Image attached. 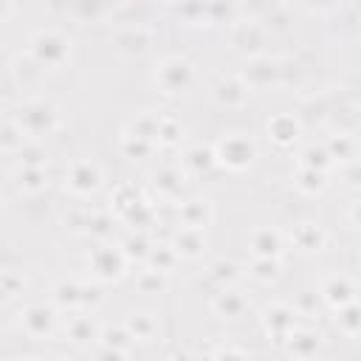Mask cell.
I'll use <instances>...</instances> for the list:
<instances>
[{"instance_id":"cell-49","label":"cell","mask_w":361,"mask_h":361,"mask_svg":"<svg viewBox=\"0 0 361 361\" xmlns=\"http://www.w3.org/2000/svg\"><path fill=\"white\" fill-rule=\"evenodd\" d=\"M104 302L102 282H82V310H96Z\"/></svg>"},{"instance_id":"cell-50","label":"cell","mask_w":361,"mask_h":361,"mask_svg":"<svg viewBox=\"0 0 361 361\" xmlns=\"http://www.w3.org/2000/svg\"><path fill=\"white\" fill-rule=\"evenodd\" d=\"M319 305H324L319 290H302V293L296 296V302H293V307H296L299 313H305V316H313V313L319 310Z\"/></svg>"},{"instance_id":"cell-47","label":"cell","mask_w":361,"mask_h":361,"mask_svg":"<svg viewBox=\"0 0 361 361\" xmlns=\"http://www.w3.org/2000/svg\"><path fill=\"white\" fill-rule=\"evenodd\" d=\"M206 11H209V23H234L237 20V6L234 3H223V0H214V3H206Z\"/></svg>"},{"instance_id":"cell-46","label":"cell","mask_w":361,"mask_h":361,"mask_svg":"<svg viewBox=\"0 0 361 361\" xmlns=\"http://www.w3.org/2000/svg\"><path fill=\"white\" fill-rule=\"evenodd\" d=\"M48 164V149L39 141H28L20 152H17V166H34V169H45Z\"/></svg>"},{"instance_id":"cell-45","label":"cell","mask_w":361,"mask_h":361,"mask_svg":"<svg viewBox=\"0 0 361 361\" xmlns=\"http://www.w3.org/2000/svg\"><path fill=\"white\" fill-rule=\"evenodd\" d=\"M183 133H186V127H183L180 118H175V116H164V121H161V133H158V147H178V144L183 141Z\"/></svg>"},{"instance_id":"cell-55","label":"cell","mask_w":361,"mask_h":361,"mask_svg":"<svg viewBox=\"0 0 361 361\" xmlns=\"http://www.w3.org/2000/svg\"><path fill=\"white\" fill-rule=\"evenodd\" d=\"M347 214H350V223H353V226H358V228H361V197H358V200H353V203H350V212H347Z\"/></svg>"},{"instance_id":"cell-32","label":"cell","mask_w":361,"mask_h":361,"mask_svg":"<svg viewBox=\"0 0 361 361\" xmlns=\"http://www.w3.org/2000/svg\"><path fill=\"white\" fill-rule=\"evenodd\" d=\"M155 149H158V144H149V141L135 138L130 133H121L118 135V155L127 158V161H147V158L155 155Z\"/></svg>"},{"instance_id":"cell-18","label":"cell","mask_w":361,"mask_h":361,"mask_svg":"<svg viewBox=\"0 0 361 361\" xmlns=\"http://www.w3.org/2000/svg\"><path fill=\"white\" fill-rule=\"evenodd\" d=\"M214 220V206L209 197H189V200H180L178 206V223L180 228H200L206 231Z\"/></svg>"},{"instance_id":"cell-56","label":"cell","mask_w":361,"mask_h":361,"mask_svg":"<svg viewBox=\"0 0 361 361\" xmlns=\"http://www.w3.org/2000/svg\"><path fill=\"white\" fill-rule=\"evenodd\" d=\"M14 11H17V6H14V3H8V0H3V3H0V23H6Z\"/></svg>"},{"instance_id":"cell-57","label":"cell","mask_w":361,"mask_h":361,"mask_svg":"<svg viewBox=\"0 0 361 361\" xmlns=\"http://www.w3.org/2000/svg\"><path fill=\"white\" fill-rule=\"evenodd\" d=\"M166 361H192V355H189V353H186V350H172V353H169V358H166Z\"/></svg>"},{"instance_id":"cell-24","label":"cell","mask_w":361,"mask_h":361,"mask_svg":"<svg viewBox=\"0 0 361 361\" xmlns=\"http://www.w3.org/2000/svg\"><path fill=\"white\" fill-rule=\"evenodd\" d=\"M169 243H172V248L178 251L180 259H197L206 251V231H200V228H178Z\"/></svg>"},{"instance_id":"cell-19","label":"cell","mask_w":361,"mask_h":361,"mask_svg":"<svg viewBox=\"0 0 361 361\" xmlns=\"http://www.w3.org/2000/svg\"><path fill=\"white\" fill-rule=\"evenodd\" d=\"M285 248H288L285 234H282L279 228H274V226H259V228H254L251 237H248V251H251V257H279V259H282Z\"/></svg>"},{"instance_id":"cell-3","label":"cell","mask_w":361,"mask_h":361,"mask_svg":"<svg viewBox=\"0 0 361 361\" xmlns=\"http://www.w3.org/2000/svg\"><path fill=\"white\" fill-rule=\"evenodd\" d=\"M197 79V71L192 65L189 56L183 54H169V56H161L152 68V82L155 87L164 93V96H183L192 90Z\"/></svg>"},{"instance_id":"cell-7","label":"cell","mask_w":361,"mask_h":361,"mask_svg":"<svg viewBox=\"0 0 361 361\" xmlns=\"http://www.w3.org/2000/svg\"><path fill=\"white\" fill-rule=\"evenodd\" d=\"M228 45L237 51L243 59H257L265 56L268 45V28L259 23V17H237L228 28Z\"/></svg>"},{"instance_id":"cell-22","label":"cell","mask_w":361,"mask_h":361,"mask_svg":"<svg viewBox=\"0 0 361 361\" xmlns=\"http://www.w3.org/2000/svg\"><path fill=\"white\" fill-rule=\"evenodd\" d=\"M124 327L133 333L135 341H155L161 338V319L152 310H130L124 316Z\"/></svg>"},{"instance_id":"cell-34","label":"cell","mask_w":361,"mask_h":361,"mask_svg":"<svg viewBox=\"0 0 361 361\" xmlns=\"http://www.w3.org/2000/svg\"><path fill=\"white\" fill-rule=\"evenodd\" d=\"M14 183L25 195H39V192L48 189V172L45 169H34V166H17Z\"/></svg>"},{"instance_id":"cell-29","label":"cell","mask_w":361,"mask_h":361,"mask_svg":"<svg viewBox=\"0 0 361 361\" xmlns=\"http://www.w3.org/2000/svg\"><path fill=\"white\" fill-rule=\"evenodd\" d=\"M296 164H299V169H316V172H327V175H330V169H336V161L330 158L324 144H305L296 155Z\"/></svg>"},{"instance_id":"cell-54","label":"cell","mask_w":361,"mask_h":361,"mask_svg":"<svg viewBox=\"0 0 361 361\" xmlns=\"http://www.w3.org/2000/svg\"><path fill=\"white\" fill-rule=\"evenodd\" d=\"M76 11H79L82 17H96V14H102L104 8H102V6H96V3H79V6H76Z\"/></svg>"},{"instance_id":"cell-42","label":"cell","mask_w":361,"mask_h":361,"mask_svg":"<svg viewBox=\"0 0 361 361\" xmlns=\"http://www.w3.org/2000/svg\"><path fill=\"white\" fill-rule=\"evenodd\" d=\"M25 288H28V279H25L20 271L6 268V271L0 274V299H3V305H8V302H14L17 296H23Z\"/></svg>"},{"instance_id":"cell-14","label":"cell","mask_w":361,"mask_h":361,"mask_svg":"<svg viewBox=\"0 0 361 361\" xmlns=\"http://www.w3.org/2000/svg\"><path fill=\"white\" fill-rule=\"evenodd\" d=\"M248 93H251V87L245 85V79H243L240 73H223V76H217L214 85H212L214 102H217L220 107H228V110L243 107V104L248 102Z\"/></svg>"},{"instance_id":"cell-60","label":"cell","mask_w":361,"mask_h":361,"mask_svg":"<svg viewBox=\"0 0 361 361\" xmlns=\"http://www.w3.org/2000/svg\"><path fill=\"white\" fill-rule=\"evenodd\" d=\"M358 17H361V11H358Z\"/></svg>"},{"instance_id":"cell-35","label":"cell","mask_w":361,"mask_h":361,"mask_svg":"<svg viewBox=\"0 0 361 361\" xmlns=\"http://www.w3.org/2000/svg\"><path fill=\"white\" fill-rule=\"evenodd\" d=\"M293 183H296V189H299L302 195H307V197H319V195H324L327 186H330L327 172H316V169H296Z\"/></svg>"},{"instance_id":"cell-2","label":"cell","mask_w":361,"mask_h":361,"mask_svg":"<svg viewBox=\"0 0 361 361\" xmlns=\"http://www.w3.org/2000/svg\"><path fill=\"white\" fill-rule=\"evenodd\" d=\"M14 121L25 130V135L31 141H39L45 135H54L59 127H62V116H59V107L42 96H31V99H23L17 107H14Z\"/></svg>"},{"instance_id":"cell-20","label":"cell","mask_w":361,"mask_h":361,"mask_svg":"<svg viewBox=\"0 0 361 361\" xmlns=\"http://www.w3.org/2000/svg\"><path fill=\"white\" fill-rule=\"evenodd\" d=\"M268 130V138L276 144V147H290L299 141L302 135V121L293 116V113H274L265 124Z\"/></svg>"},{"instance_id":"cell-33","label":"cell","mask_w":361,"mask_h":361,"mask_svg":"<svg viewBox=\"0 0 361 361\" xmlns=\"http://www.w3.org/2000/svg\"><path fill=\"white\" fill-rule=\"evenodd\" d=\"M178 262H180V257H178V251L172 248V243H155L144 265H147V268H152V271H161V274H166V276H169V274L178 268Z\"/></svg>"},{"instance_id":"cell-25","label":"cell","mask_w":361,"mask_h":361,"mask_svg":"<svg viewBox=\"0 0 361 361\" xmlns=\"http://www.w3.org/2000/svg\"><path fill=\"white\" fill-rule=\"evenodd\" d=\"M212 310L220 319H240L248 310V299L240 290H234V288H220L212 296Z\"/></svg>"},{"instance_id":"cell-9","label":"cell","mask_w":361,"mask_h":361,"mask_svg":"<svg viewBox=\"0 0 361 361\" xmlns=\"http://www.w3.org/2000/svg\"><path fill=\"white\" fill-rule=\"evenodd\" d=\"M259 322H262L265 333L282 347L285 338L290 336V330L299 327V310H296L293 305H288V302H271V305L262 307Z\"/></svg>"},{"instance_id":"cell-53","label":"cell","mask_w":361,"mask_h":361,"mask_svg":"<svg viewBox=\"0 0 361 361\" xmlns=\"http://www.w3.org/2000/svg\"><path fill=\"white\" fill-rule=\"evenodd\" d=\"M307 14H330V11H341V3H330V6H296Z\"/></svg>"},{"instance_id":"cell-17","label":"cell","mask_w":361,"mask_h":361,"mask_svg":"<svg viewBox=\"0 0 361 361\" xmlns=\"http://www.w3.org/2000/svg\"><path fill=\"white\" fill-rule=\"evenodd\" d=\"M288 240H290V245H293L296 251H302V254H319V251L327 248V231H324L322 223H313V220L296 223V226L290 228Z\"/></svg>"},{"instance_id":"cell-37","label":"cell","mask_w":361,"mask_h":361,"mask_svg":"<svg viewBox=\"0 0 361 361\" xmlns=\"http://www.w3.org/2000/svg\"><path fill=\"white\" fill-rule=\"evenodd\" d=\"M333 313H336L333 322H336L338 333H344V336H350V338L361 336V299H355L353 305L338 307V310H333Z\"/></svg>"},{"instance_id":"cell-6","label":"cell","mask_w":361,"mask_h":361,"mask_svg":"<svg viewBox=\"0 0 361 361\" xmlns=\"http://www.w3.org/2000/svg\"><path fill=\"white\" fill-rule=\"evenodd\" d=\"M130 259L124 257L118 243H93V248L87 251V271L93 274L96 282H118L127 274Z\"/></svg>"},{"instance_id":"cell-44","label":"cell","mask_w":361,"mask_h":361,"mask_svg":"<svg viewBox=\"0 0 361 361\" xmlns=\"http://www.w3.org/2000/svg\"><path fill=\"white\" fill-rule=\"evenodd\" d=\"M172 11L189 23V25H212L209 23V11H206V3H195V0H186V3H175Z\"/></svg>"},{"instance_id":"cell-52","label":"cell","mask_w":361,"mask_h":361,"mask_svg":"<svg viewBox=\"0 0 361 361\" xmlns=\"http://www.w3.org/2000/svg\"><path fill=\"white\" fill-rule=\"evenodd\" d=\"M90 361H127V353H121V350H110V347H96L93 350V358Z\"/></svg>"},{"instance_id":"cell-43","label":"cell","mask_w":361,"mask_h":361,"mask_svg":"<svg viewBox=\"0 0 361 361\" xmlns=\"http://www.w3.org/2000/svg\"><path fill=\"white\" fill-rule=\"evenodd\" d=\"M240 265L237 262H231V259H217V262H212V268H209V279L214 282V285H220V288H231L237 279H240Z\"/></svg>"},{"instance_id":"cell-31","label":"cell","mask_w":361,"mask_h":361,"mask_svg":"<svg viewBox=\"0 0 361 361\" xmlns=\"http://www.w3.org/2000/svg\"><path fill=\"white\" fill-rule=\"evenodd\" d=\"M118 245H121V251H124V257L130 262H147L155 240L149 237V231H130Z\"/></svg>"},{"instance_id":"cell-15","label":"cell","mask_w":361,"mask_h":361,"mask_svg":"<svg viewBox=\"0 0 361 361\" xmlns=\"http://www.w3.org/2000/svg\"><path fill=\"white\" fill-rule=\"evenodd\" d=\"M282 347L293 361H310V358H316L322 353L324 336L319 330H313V327H296V330H290V336L285 338Z\"/></svg>"},{"instance_id":"cell-12","label":"cell","mask_w":361,"mask_h":361,"mask_svg":"<svg viewBox=\"0 0 361 361\" xmlns=\"http://www.w3.org/2000/svg\"><path fill=\"white\" fill-rule=\"evenodd\" d=\"M240 76L245 79L248 87H271L285 79V62L274 59L268 54L257 56V59H245V68L240 71Z\"/></svg>"},{"instance_id":"cell-58","label":"cell","mask_w":361,"mask_h":361,"mask_svg":"<svg viewBox=\"0 0 361 361\" xmlns=\"http://www.w3.org/2000/svg\"><path fill=\"white\" fill-rule=\"evenodd\" d=\"M37 361H68V358H62V355H56V353H48V355H42V358H37Z\"/></svg>"},{"instance_id":"cell-16","label":"cell","mask_w":361,"mask_h":361,"mask_svg":"<svg viewBox=\"0 0 361 361\" xmlns=\"http://www.w3.org/2000/svg\"><path fill=\"white\" fill-rule=\"evenodd\" d=\"M99 336H102V324L96 322V316L90 310H82L65 322V338L76 347H90V344H99Z\"/></svg>"},{"instance_id":"cell-27","label":"cell","mask_w":361,"mask_h":361,"mask_svg":"<svg viewBox=\"0 0 361 361\" xmlns=\"http://www.w3.org/2000/svg\"><path fill=\"white\" fill-rule=\"evenodd\" d=\"M324 147H327L330 158L336 161V166H341V164H350V161H355V158H358V141H355V135H353V133H344V130H338V133L327 135Z\"/></svg>"},{"instance_id":"cell-28","label":"cell","mask_w":361,"mask_h":361,"mask_svg":"<svg viewBox=\"0 0 361 361\" xmlns=\"http://www.w3.org/2000/svg\"><path fill=\"white\" fill-rule=\"evenodd\" d=\"M51 305L59 310H82V282L59 279L51 288Z\"/></svg>"},{"instance_id":"cell-48","label":"cell","mask_w":361,"mask_h":361,"mask_svg":"<svg viewBox=\"0 0 361 361\" xmlns=\"http://www.w3.org/2000/svg\"><path fill=\"white\" fill-rule=\"evenodd\" d=\"M336 172H338L341 183H344L347 189H358V192H361V158H355V161H350V164L336 166Z\"/></svg>"},{"instance_id":"cell-21","label":"cell","mask_w":361,"mask_h":361,"mask_svg":"<svg viewBox=\"0 0 361 361\" xmlns=\"http://www.w3.org/2000/svg\"><path fill=\"white\" fill-rule=\"evenodd\" d=\"M149 178H152V180H149L152 192H155L158 197H164V200H175V197L180 195L183 183H186V175L180 172V166H172V164L158 166Z\"/></svg>"},{"instance_id":"cell-10","label":"cell","mask_w":361,"mask_h":361,"mask_svg":"<svg viewBox=\"0 0 361 361\" xmlns=\"http://www.w3.org/2000/svg\"><path fill=\"white\" fill-rule=\"evenodd\" d=\"M17 324L25 336L31 338H51L54 330H56V307L54 305H45V302H34V305H25L20 313H17Z\"/></svg>"},{"instance_id":"cell-5","label":"cell","mask_w":361,"mask_h":361,"mask_svg":"<svg viewBox=\"0 0 361 361\" xmlns=\"http://www.w3.org/2000/svg\"><path fill=\"white\" fill-rule=\"evenodd\" d=\"M214 155H217V166H223L228 172H243L257 158V141H254L251 133L231 130V133H223L217 138Z\"/></svg>"},{"instance_id":"cell-41","label":"cell","mask_w":361,"mask_h":361,"mask_svg":"<svg viewBox=\"0 0 361 361\" xmlns=\"http://www.w3.org/2000/svg\"><path fill=\"white\" fill-rule=\"evenodd\" d=\"M166 285H169V276L161 274V271H152V268H147V265H144V271L135 274V288H138V293H144V296H158V293L166 290Z\"/></svg>"},{"instance_id":"cell-13","label":"cell","mask_w":361,"mask_h":361,"mask_svg":"<svg viewBox=\"0 0 361 361\" xmlns=\"http://www.w3.org/2000/svg\"><path fill=\"white\" fill-rule=\"evenodd\" d=\"M319 293H322V302L330 307V310H338V307H347L353 305L355 299H361L358 293V285L353 276L347 274H330L322 285H319Z\"/></svg>"},{"instance_id":"cell-30","label":"cell","mask_w":361,"mask_h":361,"mask_svg":"<svg viewBox=\"0 0 361 361\" xmlns=\"http://www.w3.org/2000/svg\"><path fill=\"white\" fill-rule=\"evenodd\" d=\"M28 141H31V138H28L25 130L14 121V116H6L3 124H0V149H3L6 155H17Z\"/></svg>"},{"instance_id":"cell-40","label":"cell","mask_w":361,"mask_h":361,"mask_svg":"<svg viewBox=\"0 0 361 361\" xmlns=\"http://www.w3.org/2000/svg\"><path fill=\"white\" fill-rule=\"evenodd\" d=\"M99 344L102 347H110V350H121V353H130V347L135 344V338H133V333L124 327V322L121 324H104L102 327V336H99Z\"/></svg>"},{"instance_id":"cell-36","label":"cell","mask_w":361,"mask_h":361,"mask_svg":"<svg viewBox=\"0 0 361 361\" xmlns=\"http://www.w3.org/2000/svg\"><path fill=\"white\" fill-rule=\"evenodd\" d=\"M282 271H285V265H282V259L279 257H251V262H248V274L257 279V282H276L279 276H282Z\"/></svg>"},{"instance_id":"cell-23","label":"cell","mask_w":361,"mask_h":361,"mask_svg":"<svg viewBox=\"0 0 361 361\" xmlns=\"http://www.w3.org/2000/svg\"><path fill=\"white\" fill-rule=\"evenodd\" d=\"M180 164L189 175H209L214 166H217V155H214V147H206V144H192L183 149L180 155Z\"/></svg>"},{"instance_id":"cell-39","label":"cell","mask_w":361,"mask_h":361,"mask_svg":"<svg viewBox=\"0 0 361 361\" xmlns=\"http://www.w3.org/2000/svg\"><path fill=\"white\" fill-rule=\"evenodd\" d=\"M290 11H293V8H290L288 3H271V6H265V8H262L259 23L268 28V34H271V31H288V28H290V23H293Z\"/></svg>"},{"instance_id":"cell-4","label":"cell","mask_w":361,"mask_h":361,"mask_svg":"<svg viewBox=\"0 0 361 361\" xmlns=\"http://www.w3.org/2000/svg\"><path fill=\"white\" fill-rule=\"evenodd\" d=\"M71 37L59 28H39L37 34H31L28 39V56L39 65V68H62L71 59Z\"/></svg>"},{"instance_id":"cell-51","label":"cell","mask_w":361,"mask_h":361,"mask_svg":"<svg viewBox=\"0 0 361 361\" xmlns=\"http://www.w3.org/2000/svg\"><path fill=\"white\" fill-rule=\"evenodd\" d=\"M212 361H251V358H248V353H245V350L231 347V344H223V347H217V350H214Z\"/></svg>"},{"instance_id":"cell-1","label":"cell","mask_w":361,"mask_h":361,"mask_svg":"<svg viewBox=\"0 0 361 361\" xmlns=\"http://www.w3.org/2000/svg\"><path fill=\"white\" fill-rule=\"evenodd\" d=\"M110 203H113V212L116 217L130 226L133 231H152L155 223H158V212L155 206L149 203V197L133 186V183H118L110 195Z\"/></svg>"},{"instance_id":"cell-8","label":"cell","mask_w":361,"mask_h":361,"mask_svg":"<svg viewBox=\"0 0 361 361\" xmlns=\"http://www.w3.org/2000/svg\"><path fill=\"white\" fill-rule=\"evenodd\" d=\"M104 183V169L93 161V158H79L73 164H68L65 169V192H71L73 197H90L102 189Z\"/></svg>"},{"instance_id":"cell-38","label":"cell","mask_w":361,"mask_h":361,"mask_svg":"<svg viewBox=\"0 0 361 361\" xmlns=\"http://www.w3.org/2000/svg\"><path fill=\"white\" fill-rule=\"evenodd\" d=\"M116 220L118 217H113L110 212H90L85 234L93 237L96 243H110L113 240V231H116Z\"/></svg>"},{"instance_id":"cell-26","label":"cell","mask_w":361,"mask_h":361,"mask_svg":"<svg viewBox=\"0 0 361 361\" xmlns=\"http://www.w3.org/2000/svg\"><path fill=\"white\" fill-rule=\"evenodd\" d=\"M161 121H164V116H158V113H152V110H141V113H135V116L124 124L121 133H130V135L144 138V141H149V144H158Z\"/></svg>"},{"instance_id":"cell-59","label":"cell","mask_w":361,"mask_h":361,"mask_svg":"<svg viewBox=\"0 0 361 361\" xmlns=\"http://www.w3.org/2000/svg\"><path fill=\"white\" fill-rule=\"evenodd\" d=\"M8 361H37V358H28V355H17V358H8Z\"/></svg>"},{"instance_id":"cell-11","label":"cell","mask_w":361,"mask_h":361,"mask_svg":"<svg viewBox=\"0 0 361 361\" xmlns=\"http://www.w3.org/2000/svg\"><path fill=\"white\" fill-rule=\"evenodd\" d=\"M110 42L124 56H144L152 48V28L144 23H127V25L113 28Z\"/></svg>"}]
</instances>
